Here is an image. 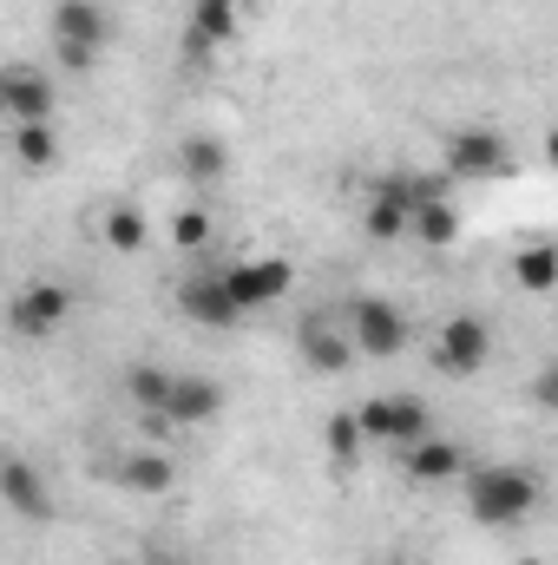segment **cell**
Returning <instances> with one entry per match:
<instances>
[{
  "instance_id": "6da1fadb",
  "label": "cell",
  "mask_w": 558,
  "mask_h": 565,
  "mask_svg": "<svg viewBox=\"0 0 558 565\" xmlns=\"http://www.w3.org/2000/svg\"><path fill=\"white\" fill-rule=\"evenodd\" d=\"M466 493V520L473 526H486V533H513V526H526L533 513H539V473L533 467H519V460H480L466 480H460Z\"/></svg>"
},
{
  "instance_id": "7a4b0ae2",
  "label": "cell",
  "mask_w": 558,
  "mask_h": 565,
  "mask_svg": "<svg viewBox=\"0 0 558 565\" xmlns=\"http://www.w3.org/2000/svg\"><path fill=\"white\" fill-rule=\"evenodd\" d=\"M46 33H53V66L60 73H93L99 53L112 46V7L106 0H53Z\"/></svg>"
},
{
  "instance_id": "3957f363",
  "label": "cell",
  "mask_w": 558,
  "mask_h": 565,
  "mask_svg": "<svg viewBox=\"0 0 558 565\" xmlns=\"http://www.w3.org/2000/svg\"><path fill=\"white\" fill-rule=\"evenodd\" d=\"M348 415H355V427H362L368 447H395V454L433 434V408H427L420 395H368V402H355Z\"/></svg>"
},
{
  "instance_id": "277c9868",
  "label": "cell",
  "mask_w": 558,
  "mask_h": 565,
  "mask_svg": "<svg viewBox=\"0 0 558 565\" xmlns=\"http://www.w3.org/2000/svg\"><path fill=\"white\" fill-rule=\"evenodd\" d=\"M440 171L453 184H486V178H506L513 171V145L500 126H453L440 145Z\"/></svg>"
},
{
  "instance_id": "5b68a950",
  "label": "cell",
  "mask_w": 558,
  "mask_h": 565,
  "mask_svg": "<svg viewBox=\"0 0 558 565\" xmlns=\"http://www.w3.org/2000/svg\"><path fill=\"white\" fill-rule=\"evenodd\" d=\"M427 355H433V369L440 375H453V382H473L486 362H493V322L486 316H447L433 335H427Z\"/></svg>"
},
{
  "instance_id": "8992f818",
  "label": "cell",
  "mask_w": 558,
  "mask_h": 565,
  "mask_svg": "<svg viewBox=\"0 0 558 565\" xmlns=\"http://www.w3.org/2000/svg\"><path fill=\"white\" fill-rule=\"evenodd\" d=\"M66 316H73V289H66L60 277L20 282L13 302H7V329H13L20 342H46V335H60Z\"/></svg>"
},
{
  "instance_id": "52a82bcc",
  "label": "cell",
  "mask_w": 558,
  "mask_h": 565,
  "mask_svg": "<svg viewBox=\"0 0 558 565\" xmlns=\"http://www.w3.org/2000/svg\"><path fill=\"white\" fill-rule=\"evenodd\" d=\"M348 335H355V355H368V362H395L401 349H408V316H401V302H388V296H355L348 302Z\"/></svg>"
},
{
  "instance_id": "ba28073f",
  "label": "cell",
  "mask_w": 558,
  "mask_h": 565,
  "mask_svg": "<svg viewBox=\"0 0 558 565\" xmlns=\"http://www.w3.org/2000/svg\"><path fill=\"white\" fill-rule=\"evenodd\" d=\"M171 302H178L184 322H197V329H211V335H230V329L244 322V302L230 296L224 270H191V277H178Z\"/></svg>"
},
{
  "instance_id": "9c48e42d",
  "label": "cell",
  "mask_w": 558,
  "mask_h": 565,
  "mask_svg": "<svg viewBox=\"0 0 558 565\" xmlns=\"http://www.w3.org/2000/svg\"><path fill=\"white\" fill-rule=\"evenodd\" d=\"M0 119L7 126H53V73L33 60H13L0 73Z\"/></svg>"
},
{
  "instance_id": "30bf717a",
  "label": "cell",
  "mask_w": 558,
  "mask_h": 565,
  "mask_svg": "<svg viewBox=\"0 0 558 565\" xmlns=\"http://www.w3.org/2000/svg\"><path fill=\"white\" fill-rule=\"evenodd\" d=\"M224 282L244 302V316H257V309H270V302L289 296L296 270H289V257H244V264H224Z\"/></svg>"
},
{
  "instance_id": "8fae6325",
  "label": "cell",
  "mask_w": 558,
  "mask_h": 565,
  "mask_svg": "<svg viewBox=\"0 0 558 565\" xmlns=\"http://www.w3.org/2000/svg\"><path fill=\"white\" fill-rule=\"evenodd\" d=\"M362 231L375 237V244H401V237H415V204H408V191L395 184V171L375 184V198L362 204Z\"/></svg>"
},
{
  "instance_id": "7c38bea8",
  "label": "cell",
  "mask_w": 558,
  "mask_h": 565,
  "mask_svg": "<svg viewBox=\"0 0 558 565\" xmlns=\"http://www.w3.org/2000/svg\"><path fill=\"white\" fill-rule=\"evenodd\" d=\"M0 500H7V513H20V520H53V487L40 480V467H33L26 454H7V467H0Z\"/></svg>"
},
{
  "instance_id": "4fadbf2b",
  "label": "cell",
  "mask_w": 558,
  "mask_h": 565,
  "mask_svg": "<svg viewBox=\"0 0 558 565\" xmlns=\"http://www.w3.org/2000/svg\"><path fill=\"white\" fill-rule=\"evenodd\" d=\"M401 473H408V480H420V487H447V480H466L473 467H466L460 440L427 434V440H415V447H401Z\"/></svg>"
},
{
  "instance_id": "5bb4252c",
  "label": "cell",
  "mask_w": 558,
  "mask_h": 565,
  "mask_svg": "<svg viewBox=\"0 0 558 565\" xmlns=\"http://www.w3.org/2000/svg\"><path fill=\"white\" fill-rule=\"evenodd\" d=\"M296 355H302V369H315V375H342V369L355 362V335H348V329H329L322 316H309V322L296 329Z\"/></svg>"
},
{
  "instance_id": "9a60e30c",
  "label": "cell",
  "mask_w": 558,
  "mask_h": 565,
  "mask_svg": "<svg viewBox=\"0 0 558 565\" xmlns=\"http://www.w3.org/2000/svg\"><path fill=\"white\" fill-rule=\"evenodd\" d=\"M164 415L178 422V434H191V427H211L217 415H224V388H217L211 375H178V388H171Z\"/></svg>"
},
{
  "instance_id": "2e32d148",
  "label": "cell",
  "mask_w": 558,
  "mask_h": 565,
  "mask_svg": "<svg viewBox=\"0 0 558 565\" xmlns=\"http://www.w3.org/2000/svg\"><path fill=\"white\" fill-rule=\"evenodd\" d=\"M112 480H119L126 493H171L178 467H171V454H164V447L139 440L132 454H119V460H112Z\"/></svg>"
},
{
  "instance_id": "e0dca14e",
  "label": "cell",
  "mask_w": 558,
  "mask_h": 565,
  "mask_svg": "<svg viewBox=\"0 0 558 565\" xmlns=\"http://www.w3.org/2000/svg\"><path fill=\"white\" fill-rule=\"evenodd\" d=\"M178 178L197 184V191L224 184V178H230V145L217 139V132H191V139L178 145Z\"/></svg>"
},
{
  "instance_id": "ac0fdd59",
  "label": "cell",
  "mask_w": 558,
  "mask_h": 565,
  "mask_svg": "<svg viewBox=\"0 0 558 565\" xmlns=\"http://www.w3.org/2000/svg\"><path fill=\"white\" fill-rule=\"evenodd\" d=\"M99 237H106V250H119V257H139L144 237H151V224H144L139 204H106V211H99Z\"/></svg>"
},
{
  "instance_id": "d6986e66",
  "label": "cell",
  "mask_w": 558,
  "mask_h": 565,
  "mask_svg": "<svg viewBox=\"0 0 558 565\" xmlns=\"http://www.w3.org/2000/svg\"><path fill=\"white\" fill-rule=\"evenodd\" d=\"M171 388H178V375L158 369V362H132V369H126V402H132L139 415H164Z\"/></svg>"
},
{
  "instance_id": "ffe728a7",
  "label": "cell",
  "mask_w": 558,
  "mask_h": 565,
  "mask_svg": "<svg viewBox=\"0 0 558 565\" xmlns=\"http://www.w3.org/2000/svg\"><path fill=\"white\" fill-rule=\"evenodd\" d=\"M7 145H13L20 171H53L60 164V132L53 126H7Z\"/></svg>"
},
{
  "instance_id": "44dd1931",
  "label": "cell",
  "mask_w": 558,
  "mask_h": 565,
  "mask_svg": "<svg viewBox=\"0 0 558 565\" xmlns=\"http://www.w3.org/2000/svg\"><path fill=\"white\" fill-rule=\"evenodd\" d=\"M237 33V0H191V46H224Z\"/></svg>"
},
{
  "instance_id": "7402d4cb",
  "label": "cell",
  "mask_w": 558,
  "mask_h": 565,
  "mask_svg": "<svg viewBox=\"0 0 558 565\" xmlns=\"http://www.w3.org/2000/svg\"><path fill=\"white\" fill-rule=\"evenodd\" d=\"M415 237L427 244V250H453V244H460V211H453V198L420 204L415 211Z\"/></svg>"
},
{
  "instance_id": "603a6c76",
  "label": "cell",
  "mask_w": 558,
  "mask_h": 565,
  "mask_svg": "<svg viewBox=\"0 0 558 565\" xmlns=\"http://www.w3.org/2000/svg\"><path fill=\"white\" fill-rule=\"evenodd\" d=\"M513 277L526 282L533 296H552L558 289V244H526V250L513 257Z\"/></svg>"
},
{
  "instance_id": "cb8c5ba5",
  "label": "cell",
  "mask_w": 558,
  "mask_h": 565,
  "mask_svg": "<svg viewBox=\"0 0 558 565\" xmlns=\"http://www.w3.org/2000/svg\"><path fill=\"white\" fill-rule=\"evenodd\" d=\"M171 244H178V250H204V244H211V211H197V204L178 211V217H171Z\"/></svg>"
},
{
  "instance_id": "d4e9b609",
  "label": "cell",
  "mask_w": 558,
  "mask_h": 565,
  "mask_svg": "<svg viewBox=\"0 0 558 565\" xmlns=\"http://www.w3.org/2000/svg\"><path fill=\"white\" fill-rule=\"evenodd\" d=\"M355 447H368L362 427H355V415H335V422H329V454H335V460H355Z\"/></svg>"
},
{
  "instance_id": "484cf974",
  "label": "cell",
  "mask_w": 558,
  "mask_h": 565,
  "mask_svg": "<svg viewBox=\"0 0 558 565\" xmlns=\"http://www.w3.org/2000/svg\"><path fill=\"white\" fill-rule=\"evenodd\" d=\"M144 565H204V559H191V553H178V546H151Z\"/></svg>"
},
{
  "instance_id": "4316f807",
  "label": "cell",
  "mask_w": 558,
  "mask_h": 565,
  "mask_svg": "<svg viewBox=\"0 0 558 565\" xmlns=\"http://www.w3.org/2000/svg\"><path fill=\"white\" fill-rule=\"evenodd\" d=\"M539 402L558 415V369H552V375H539Z\"/></svg>"
},
{
  "instance_id": "83f0119b",
  "label": "cell",
  "mask_w": 558,
  "mask_h": 565,
  "mask_svg": "<svg viewBox=\"0 0 558 565\" xmlns=\"http://www.w3.org/2000/svg\"><path fill=\"white\" fill-rule=\"evenodd\" d=\"M546 158H552V171H558V126L546 132Z\"/></svg>"
}]
</instances>
